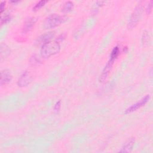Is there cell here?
<instances>
[{
    "mask_svg": "<svg viewBox=\"0 0 153 153\" xmlns=\"http://www.w3.org/2000/svg\"><path fill=\"white\" fill-rule=\"evenodd\" d=\"M61 50L59 43L56 41H50L42 45L40 53L42 57L48 58L58 54Z\"/></svg>",
    "mask_w": 153,
    "mask_h": 153,
    "instance_id": "1",
    "label": "cell"
},
{
    "mask_svg": "<svg viewBox=\"0 0 153 153\" xmlns=\"http://www.w3.org/2000/svg\"><path fill=\"white\" fill-rule=\"evenodd\" d=\"M67 20L68 17L66 16L58 14H52L48 16L45 19L44 26L46 29H52L65 23Z\"/></svg>",
    "mask_w": 153,
    "mask_h": 153,
    "instance_id": "2",
    "label": "cell"
},
{
    "mask_svg": "<svg viewBox=\"0 0 153 153\" xmlns=\"http://www.w3.org/2000/svg\"><path fill=\"white\" fill-rule=\"evenodd\" d=\"M142 11H143V8L141 4H139L136 7L133 13L132 14V16L130 18V20L128 23V27L129 28H131V29L134 28L138 25L141 17Z\"/></svg>",
    "mask_w": 153,
    "mask_h": 153,
    "instance_id": "3",
    "label": "cell"
},
{
    "mask_svg": "<svg viewBox=\"0 0 153 153\" xmlns=\"http://www.w3.org/2000/svg\"><path fill=\"white\" fill-rule=\"evenodd\" d=\"M149 99H150V96L149 95L145 96L141 100H139L138 102H137L136 103L132 105L129 108H127L125 110V114H129V113H133V112L136 111L137 110L139 109L142 107L144 106L148 102Z\"/></svg>",
    "mask_w": 153,
    "mask_h": 153,
    "instance_id": "4",
    "label": "cell"
},
{
    "mask_svg": "<svg viewBox=\"0 0 153 153\" xmlns=\"http://www.w3.org/2000/svg\"><path fill=\"white\" fill-rule=\"evenodd\" d=\"M32 81V77L28 71H25L18 80L17 84L19 87H23L28 86Z\"/></svg>",
    "mask_w": 153,
    "mask_h": 153,
    "instance_id": "5",
    "label": "cell"
},
{
    "mask_svg": "<svg viewBox=\"0 0 153 153\" xmlns=\"http://www.w3.org/2000/svg\"><path fill=\"white\" fill-rule=\"evenodd\" d=\"M12 80V74L8 69H3L1 72V85H6L11 82Z\"/></svg>",
    "mask_w": 153,
    "mask_h": 153,
    "instance_id": "6",
    "label": "cell"
},
{
    "mask_svg": "<svg viewBox=\"0 0 153 153\" xmlns=\"http://www.w3.org/2000/svg\"><path fill=\"white\" fill-rule=\"evenodd\" d=\"M113 64H114V61L110 59L108 62L106 66H105L104 69H103L102 73L100 76V82H103L107 79L110 74V72L112 68Z\"/></svg>",
    "mask_w": 153,
    "mask_h": 153,
    "instance_id": "7",
    "label": "cell"
},
{
    "mask_svg": "<svg viewBox=\"0 0 153 153\" xmlns=\"http://www.w3.org/2000/svg\"><path fill=\"white\" fill-rule=\"evenodd\" d=\"M55 32L54 31H50L41 35L38 39V42L42 44H44L48 41H52V39L54 37Z\"/></svg>",
    "mask_w": 153,
    "mask_h": 153,
    "instance_id": "8",
    "label": "cell"
},
{
    "mask_svg": "<svg viewBox=\"0 0 153 153\" xmlns=\"http://www.w3.org/2000/svg\"><path fill=\"white\" fill-rule=\"evenodd\" d=\"M135 141L134 138H132L129 139L122 147L121 150H120V152H129L131 151V150L133 149L134 146L135 145Z\"/></svg>",
    "mask_w": 153,
    "mask_h": 153,
    "instance_id": "9",
    "label": "cell"
},
{
    "mask_svg": "<svg viewBox=\"0 0 153 153\" xmlns=\"http://www.w3.org/2000/svg\"><path fill=\"white\" fill-rule=\"evenodd\" d=\"M37 19L35 17H30L29 18L26 22L25 23L24 27H23V31L25 32L28 31L34 25L35 23L36 22Z\"/></svg>",
    "mask_w": 153,
    "mask_h": 153,
    "instance_id": "10",
    "label": "cell"
},
{
    "mask_svg": "<svg viewBox=\"0 0 153 153\" xmlns=\"http://www.w3.org/2000/svg\"><path fill=\"white\" fill-rule=\"evenodd\" d=\"M74 8V3L72 1H68L65 3L62 7V12L64 13H68L72 10Z\"/></svg>",
    "mask_w": 153,
    "mask_h": 153,
    "instance_id": "11",
    "label": "cell"
},
{
    "mask_svg": "<svg viewBox=\"0 0 153 153\" xmlns=\"http://www.w3.org/2000/svg\"><path fill=\"white\" fill-rule=\"evenodd\" d=\"M10 53V49L6 45L2 44L1 45V58L6 57Z\"/></svg>",
    "mask_w": 153,
    "mask_h": 153,
    "instance_id": "12",
    "label": "cell"
},
{
    "mask_svg": "<svg viewBox=\"0 0 153 153\" xmlns=\"http://www.w3.org/2000/svg\"><path fill=\"white\" fill-rule=\"evenodd\" d=\"M120 53V49L117 46L115 47H114L113 48V50H112L111 55H110V60L115 61V60L117 58V57L118 56V55Z\"/></svg>",
    "mask_w": 153,
    "mask_h": 153,
    "instance_id": "13",
    "label": "cell"
},
{
    "mask_svg": "<svg viewBox=\"0 0 153 153\" xmlns=\"http://www.w3.org/2000/svg\"><path fill=\"white\" fill-rule=\"evenodd\" d=\"M10 19H11V16L9 14H5L4 15L1 14V25L8 23L10 20Z\"/></svg>",
    "mask_w": 153,
    "mask_h": 153,
    "instance_id": "14",
    "label": "cell"
},
{
    "mask_svg": "<svg viewBox=\"0 0 153 153\" xmlns=\"http://www.w3.org/2000/svg\"><path fill=\"white\" fill-rule=\"evenodd\" d=\"M47 3V1H44V0H42V1H40L39 2H38L33 7V10H38L40 9H41L42 7H43L45 4Z\"/></svg>",
    "mask_w": 153,
    "mask_h": 153,
    "instance_id": "15",
    "label": "cell"
},
{
    "mask_svg": "<svg viewBox=\"0 0 153 153\" xmlns=\"http://www.w3.org/2000/svg\"><path fill=\"white\" fill-rule=\"evenodd\" d=\"M40 62V59L38 57H35V55H34L32 58L31 59V63L32 64H37Z\"/></svg>",
    "mask_w": 153,
    "mask_h": 153,
    "instance_id": "16",
    "label": "cell"
},
{
    "mask_svg": "<svg viewBox=\"0 0 153 153\" xmlns=\"http://www.w3.org/2000/svg\"><path fill=\"white\" fill-rule=\"evenodd\" d=\"M152 1H151L147 5V7L146 8V12L147 13L149 14L151 12L152 10Z\"/></svg>",
    "mask_w": 153,
    "mask_h": 153,
    "instance_id": "17",
    "label": "cell"
},
{
    "mask_svg": "<svg viewBox=\"0 0 153 153\" xmlns=\"http://www.w3.org/2000/svg\"><path fill=\"white\" fill-rule=\"evenodd\" d=\"M61 105V100H59L58 102H57L55 104V108H54L55 110L56 111H58L60 110Z\"/></svg>",
    "mask_w": 153,
    "mask_h": 153,
    "instance_id": "18",
    "label": "cell"
},
{
    "mask_svg": "<svg viewBox=\"0 0 153 153\" xmlns=\"http://www.w3.org/2000/svg\"><path fill=\"white\" fill-rule=\"evenodd\" d=\"M148 32H147V33H144V34H143V43H148V40H149V38H148Z\"/></svg>",
    "mask_w": 153,
    "mask_h": 153,
    "instance_id": "19",
    "label": "cell"
},
{
    "mask_svg": "<svg viewBox=\"0 0 153 153\" xmlns=\"http://www.w3.org/2000/svg\"><path fill=\"white\" fill-rule=\"evenodd\" d=\"M5 6H6V2L2 1L1 3V14H2L4 10H5Z\"/></svg>",
    "mask_w": 153,
    "mask_h": 153,
    "instance_id": "20",
    "label": "cell"
}]
</instances>
